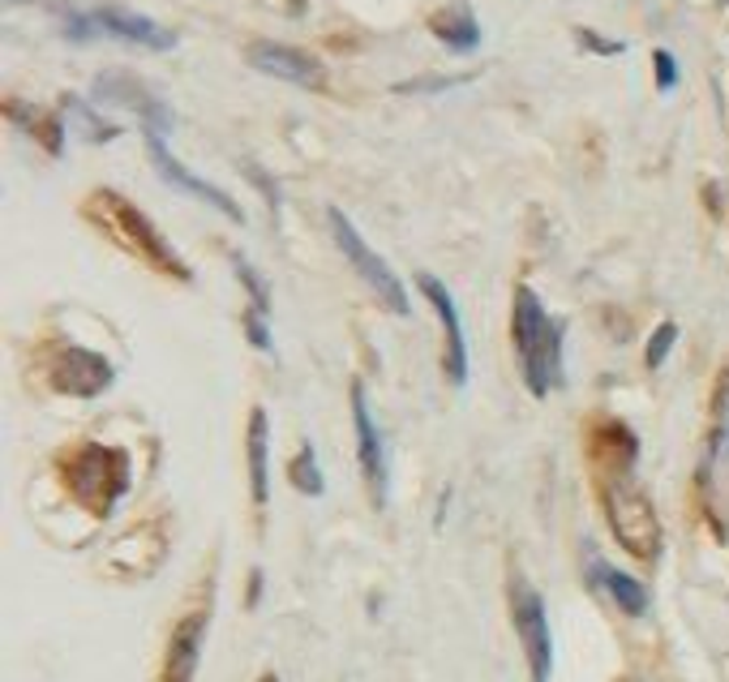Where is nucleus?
<instances>
[{
	"mask_svg": "<svg viewBox=\"0 0 729 682\" xmlns=\"http://www.w3.org/2000/svg\"><path fill=\"white\" fill-rule=\"evenodd\" d=\"M515 352L524 383L536 399L562 383V322H554L533 288L515 293Z\"/></svg>",
	"mask_w": 729,
	"mask_h": 682,
	"instance_id": "obj_1",
	"label": "nucleus"
},
{
	"mask_svg": "<svg viewBox=\"0 0 729 682\" xmlns=\"http://www.w3.org/2000/svg\"><path fill=\"white\" fill-rule=\"evenodd\" d=\"M91 211H103L107 228H112L116 237H125L129 249H138L143 258H150L159 271H168V275H176V280H190V266L172 253V245L159 237V228L146 219L134 202H125V197L112 194V190H99V194L91 197Z\"/></svg>",
	"mask_w": 729,
	"mask_h": 682,
	"instance_id": "obj_2",
	"label": "nucleus"
},
{
	"mask_svg": "<svg viewBox=\"0 0 729 682\" xmlns=\"http://www.w3.org/2000/svg\"><path fill=\"white\" fill-rule=\"evenodd\" d=\"M605 515H610V528H614L618 545H623L627 554L643 558V562H652V558L661 554L657 511H652V502L635 486H627V481L605 486Z\"/></svg>",
	"mask_w": 729,
	"mask_h": 682,
	"instance_id": "obj_3",
	"label": "nucleus"
},
{
	"mask_svg": "<svg viewBox=\"0 0 729 682\" xmlns=\"http://www.w3.org/2000/svg\"><path fill=\"white\" fill-rule=\"evenodd\" d=\"M73 493L91 507V511H112V502L125 493L129 486V464L121 451H107V446H82V455L73 459Z\"/></svg>",
	"mask_w": 729,
	"mask_h": 682,
	"instance_id": "obj_4",
	"label": "nucleus"
},
{
	"mask_svg": "<svg viewBox=\"0 0 729 682\" xmlns=\"http://www.w3.org/2000/svg\"><path fill=\"white\" fill-rule=\"evenodd\" d=\"M331 232H335V245L343 249V258L352 262V271L374 288V296H378L387 309H395V314H408V293H403V284L395 280V271H390L387 262L361 241V232L352 228V219L343 215L340 206H331Z\"/></svg>",
	"mask_w": 729,
	"mask_h": 682,
	"instance_id": "obj_5",
	"label": "nucleus"
},
{
	"mask_svg": "<svg viewBox=\"0 0 729 682\" xmlns=\"http://www.w3.org/2000/svg\"><path fill=\"white\" fill-rule=\"evenodd\" d=\"M511 605H515V632L524 639V652H528V666H533V682H549L554 670V639H549V618H545V601L536 596L533 584H515L511 592Z\"/></svg>",
	"mask_w": 729,
	"mask_h": 682,
	"instance_id": "obj_6",
	"label": "nucleus"
},
{
	"mask_svg": "<svg viewBox=\"0 0 729 682\" xmlns=\"http://www.w3.org/2000/svg\"><path fill=\"white\" fill-rule=\"evenodd\" d=\"M146 147H150V163H155V172L168 181V185H176L181 194H190L197 197V202H206V206H215V211H224L232 224H241L244 215H241V206L232 202V197L224 194V190H215L210 181H202V177H194L185 163H176L172 155H168V147H163V134H150L146 129Z\"/></svg>",
	"mask_w": 729,
	"mask_h": 682,
	"instance_id": "obj_7",
	"label": "nucleus"
},
{
	"mask_svg": "<svg viewBox=\"0 0 729 682\" xmlns=\"http://www.w3.org/2000/svg\"><path fill=\"white\" fill-rule=\"evenodd\" d=\"M249 65H253L258 73H271V78L292 82V87H305V91H314V87L327 82L322 60H314L309 52H300V48H288V44H253V48H249Z\"/></svg>",
	"mask_w": 729,
	"mask_h": 682,
	"instance_id": "obj_8",
	"label": "nucleus"
},
{
	"mask_svg": "<svg viewBox=\"0 0 729 682\" xmlns=\"http://www.w3.org/2000/svg\"><path fill=\"white\" fill-rule=\"evenodd\" d=\"M352 421H356L361 468H365V481H369V493H374V507H383L387 502V451H383V434L374 425V412H369V399H365L361 383L352 387Z\"/></svg>",
	"mask_w": 729,
	"mask_h": 682,
	"instance_id": "obj_9",
	"label": "nucleus"
},
{
	"mask_svg": "<svg viewBox=\"0 0 729 682\" xmlns=\"http://www.w3.org/2000/svg\"><path fill=\"white\" fill-rule=\"evenodd\" d=\"M417 288L430 296V305L437 309L442 318V331H446V378L455 387L468 383V343H464V322H459V305L451 300L446 284L434 280V275H417Z\"/></svg>",
	"mask_w": 729,
	"mask_h": 682,
	"instance_id": "obj_10",
	"label": "nucleus"
},
{
	"mask_svg": "<svg viewBox=\"0 0 729 682\" xmlns=\"http://www.w3.org/2000/svg\"><path fill=\"white\" fill-rule=\"evenodd\" d=\"M91 18H95V31H107L116 39H125V44H138V48L150 52L176 48V31H163L159 22H150L143 13H129L121 4H99V9H91Z\"/></svg>",
	"mask_w": 729,
	"mask_h": 682,
	"instance_id": "obj_11",
	"label": "nucleus"
},
{
	"mask_svg": "<svg viewBox=\"0 0 729 682\" xmlns=\"http://www.w3.org/2000/svg\"><path fill=\"white\" fill-rule=\"evenodd\" d=\"M52 387L60 390V395L95 399L99 390L112 387V365H107L103 356H95V352L73 348V352H65V356L56 361V370H52Z\"/></svg>",
	"mask_w": 729,
	"mask_h": 682,
	"instance_id": "obj_12",
	"label": "nucleus"
},
{
	"mask_svg": "<svg viewBox=\"0 0 729 682\" xmlns=\"http://www.w3.org/2000/svg\"><path fill=\"white\" fill-rule=\"evenodd\" d=\"M202 639H206V610H197V614L176 623L172 644H168V661H163V682H194Z\"/></svg>",
	"mask_w": 729,
	"mask_h": 682,
	"instance_id": "obj_13",
	"label": "nucleus"
},
{
	"mask_svg": "<svg viewBox=\"0 0 729 682\" xmlns=\"http://www.w3.org/2000/svg\"><path fill=\"white\" fill-rule=\"evenodd\" d=\"M430 31L446 44L451 52H477L481 48V22L472 18L468 4H451V9H437L430 18Z\"/></svg>",
	"mask_w": 729,
	"mask_h": 682,
	"instance_id": "obj_14",
	"label": "nucleus"
},
{
	"mask_svg": "<svg viewBox=\"0 0 729 682\" xmlns=\"http://www.w3.org/2000/svg\"><path fill=\"white\" fill-rule=\"evenodd\" d=\"M4 112H9V121H13V125H22L31 138H39L52 155H60V147H65V125H60L56 116H48V112H35V107H31V103H22V99H9V103H4Z\"/></svg>",
	"mask_w": 729,
	"mask_h": 682,
	"instance_id": "obj_15",
	"label": "nucleus"
},
{
	"mask_svg": "<svg viewBox=\"0 0 729 682\" xmlns=\"http://www.w3.org/2000/svg\"><path fill=\"white\" fill-rule=\"evenodd\" d=\"M249 486H253V502L266 507L271 486H266V412L262 408L249 412Z\"/></svg>",
	"mask_w": 729,
	"mask_h": 682,
	"instance_id": "obj_16",
	"label": "nucleus"
},
{
	"mask_svg": "<svg viewBox=\"0 0 729 682\" xmlns=\"http://www.w3.org/2000/svg\"><path fill=\"white\" fill-rule=\"evenodd\" d=\"M596 580L614 592V601H618L627 614H635V618H639V614L648 610V592H643V584H635L631 576H623V571H614V567L596 562Z\"/></svg>",
	"mask_w": 729,
	"mask_h": 682,
	"instance_id": "obj_17",
	"label": "nucleus"
},
{
	"mask_svg": "<svg viewBox=\"0 0 729 682\" xmlns=\"http://www.w3.org/2000/svg\"><path fill=\"white\" fill-rule=\"evenodd\" d=\"M288 477L300 493H314V498L322 493V473H318V459H314V446H309V442H305V446H300V455L292 459Z\"/></svg>",
	"mask_w": 729,
	"mask_h": 682,
	"instance_id": "obj_18",
	"label": "nucleus"
},
{
	"mask_svg": "<svg viewBox=\"0 0 729 682\" xmlns=\"http://www.w3.org/2000/svg\"><path fill=\"white\" fill-rule=\"evenodd\" d=\"M65 107H69V112H78V121H82V125H87V138H91V143H112V138H116V134H121V129H116V125H103V121H99L95 112H91V107H87V103H78V99H73V95L65 99Z\"/></svg>",
	"mask_w": 729,
	"mask_h": 682,
	"instance_id": "obj_19",
	"label": "nucleus"
},
{
	"mask_svg": "<svg viewBox=\"0 0 729 682\" xmlns=\"http://www.w3.org/2000/svg\"><path fill=\"white\" fill-rule=\"evenodd\" d=\"M232 266H237V275H241V284L249 288V296H253V314H266L271 309V296H266V284L258 280V271L244 262L241 253H232Z\"/></svg>",
	"mask_w": 729,
	"mask_h": 682,
	"instance_id": "obj_20",
	"label": "nucleus"
},
{
	"mask_svg": "<svg viewBox=\"0 0 729 682\" xmlns=\"http://www.w3.org/2000/svg\"><path fill=\"white\" fill-rule=\"evenodd\" d=\"M674 340H679V327H674V322H665V327L648 340V365H652V370H657V365H665V356H670Z\"/></svg>",
	"mask_w": 729,
	"mask_h": 682,
	"instance_id": "obj_21",
	"label": "nucleus"
},
{
	"mask_svg": "<svg viewBox=\"0 0 729 682\" xmlns=\"http://www.w3.org/2000/svg\"><path fill=\"white\" fill-rule=\"evenodd\" d=\"M652 65H657V87L661 91H674V82H679V65H674V56L661 48L652 52Z\"/></svg>",
	"mask_w": 729,
	"mask_h": 682,
	"instance_id": "obj_22",
	"label": "nucleus"
},
{
	"mask_svg": "<svg viewBox=\"0 0 729 682\" xmlns=\"http://www.w3.org/2000/svg\"><path fill=\"white\" fill-rule=\"evenodd\" d=\"M244 327H249V340L253 348H271V331H266V314H244Z\"/></svg>",
	"mask_w": 729,
	"mask_h": 682,
	"instance_id": "obj_23",
	"label": "nucleus"
},
{
	"mask_svg": "<svg viewBox=\"0 0 729 682\" xmlns=\"http://www.w3.org/2000/svg\"><path fill=\"white\" fill-rule=\"evenodd\" d=\"M576 39H580L583 48L601 52V56H618V52H623V44H610V39H601V35H592V31H580Z\"/></svg>",
	"mask_w": 729,
	"mask_h": 682,
	"instance_id": "obj_24",
	"label": "nucleus"
},
{
	"mask_svg": "<svg viewBox=\"0 0 729 682\" xmlns=\"http://www.w3.org/2000/svg\"><path fill=\"white\" fill-rule=\"evenodd\" d=\"M262 682H280V679H271V674H266V679H262Z\"/></svg>",
	"mask_w": 729,
	"mask_h": 682,
	"instance_id": "obj_25",
	"label": "nucleus"
}]
</instances>
